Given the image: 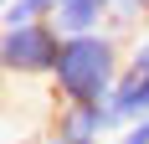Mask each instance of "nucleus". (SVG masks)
Wrapping results in <instances>:
<instances>
[{
	"label": "nucleus",
	"mask_w": 149,
	"mask_h": 144,
	"mask_svg": "<svg viewBox=\"0 0 149 144\" xmlns=\"http://www.w3.org/2000/svg\"><path fill=\"white\" fill-rule=\"evenodd\" d=\"M108 113H113L118 129L149 113V36H139L129 46V62H123V77L113 87V98H108Z\"/></svg>",
	"instance_id": "20e7f679"
},
{
	"label": "nucleus",
	"mask_w": 149,
	"mask_h": 144,
	"mask_svg": "<svg viewBox=\"0 0 149 144\" xmlns=\"http://www.w3.org/2000/svg\"><path fill=\"white\" fill-rule=\"evenodd\" d=\"M118 0H67L52 21L62 26V36H82V31H108Z\"/></svg>",
	"instance_id": "39448f33"
},
{
	"label": "nucleus",
	"mask_w": 149,
	"mask_h": 144,
	"mask_svg": "<svg viewBox=\"0 0 149 144\" xmlns=\"http://www.w3.org/2000/svg\"><path fill=\"white\" fill-rule=\"evenodd\" d=\"M108 144H149V113H144V118H134V124H123Z\"/></svg>",
	"instance_id": "423d86ee"
},
{
	"label": "nucleus",
	"mask_w": 149,
	"mask_h": 144,
	"mask_svg": "<svg viewBox=\"0 0 149 144\" xmlns=\"http://www.w3.org/2000/svg\"><path fill=\"white\" fill-rule=\"evenodd\" d=\"M62 26L57 21H21V26H5L0 31V67H5V77H21V82H31V77H52V67H57L62 57Z\"/></svg>",
	"instance_id": "f03ea898"
},
{
	"label": "nucleus",
	"mask_w": 149,
	"mask_h": 144,
	"mask_svg": "<svg viewBox=\"0 0 149 144\" xmlns=\"http://www.w3.org/2000/svg\"><path fill=\"white\" fill-rule=\"evenodd\" d=\"M123 36L118 31H82L62 41V57L52 67V98L57 103H108L123 77Z\"/></svg>",
	"instance_id": "f257e3e1"
},
{
	"label": "nucleus",
	"mask_w": 149,
	"mask_h": 144,
	"mask_svg": "<svg viewBox=\"0 0 149 144\" xmlns=\"http://www.w3.org/2000/svg\"><path fill=\"white\" fill-rule=\"evenodd\" d=\"M139 5H144V21H149V0H139Z\"/></svg>",
	"instance_id": "0eeeda50"
},
{
	"label": "nucleus",
	"mask_w": 149,
	"mask_h": 144,
	"mask_svg": "<svg viewBox=\"0 0 149 144\" xmlns=\"http://www.w3.org/2000/svg\"><path fill=\"white\" fill-rule=\"evenodd\" d=\"M118 134L108 103H57L41 144H108Z\"/></svg>",
	"instance_id": "7ed1b4c3"
}]
</instances>
